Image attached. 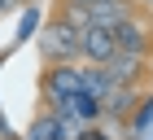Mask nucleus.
Returning <instances> with one entry per match:
<instances>
[{"instance_id": "f8f14e48", "label": "nucleus", "mask_w": 153, "mask_h": 140, "mask_svg": "<svg viewBox=\"0 0 153 140\" xmlns=\"http://www.w3.org/2000/svg\"><path fill=\"white\" fill-rule=\"evenodd\" d=\"M79 140H109V136H101V131H92V127H83V131H79Z\"/></svg>"}, {"instance_id": "1a4fd4ad", "label": "nucleus", "mask_w": 153, "mask_h": 140, "mask_svg": "<svg viewBox=\"0 0 153 140\" xmlns=\"http://www.w3.org/2000/svg\"><path fill=\"white\" fill-rule=\"evenodd\" d=\"M31 140H66V118H57L53 109L35 118V127H31Z\"/></svg>"}, {"instance_id": "6e6552de", "label": "nucleus", "mask_w": 153, "mask_h": 140, "mask_svg": "<svg viewBox=\"0 0 153 140\" xmlns=\"http://www.w3.org/2000/svg\"><path fill=\"white\" fill-rule=\"evenodd\" d=\"M131 101H136V92H131V88H109V92L101 96V114H109V118H127V114H131Z\"/></svg>"}, {"instance_id": "ddd939ff", "label": "nucleus", "mask_w": 153, "mask_h": 140, "mask_svg": "<svg viewBox=\"0 0 153 140\" xmlns=\"http://www.w3.org/2000/svg\"><path fill=\"white\" fill-rule=\"evenodd\" d=\"M13 4H18V0H0V13H9V9H13Z\"/></svg>"}, {"instance_id": "423d86ee", "label": "nucleus", "mask_w": 153, "mask_h": 140, "mask_svg": "<svg viewBox=\"0 0 153 140\" xmlns=\"http://www.w3.org/2000/svg\"><path fill=\"white\" fill-rule=\"evenodd\" d=\"M140 66H144V57H136V53H114V57L105 61V74H109L114 88H136Z\"/></svg>"}, {"instance_id": "39448f33", "label": "nucleus", "mask_w": 153, "mask_h": 140, "mask_svg": "<svg viewBox=\"0 0 153 140\" xmlns=\"http://www.w3.org/2000/svg\"><path fill=\"white\" fill-rule=\"evenodd\" d=\"M114 44H118V53H136V57H144L149 44H153V35H149V26H144V22L123 18V22L114 26Z\"/></svg>"}, {"instance_id": "f03ea898", "label": "nucleus", "mask_w": 153, "mask_h": 140, "mask_svg": "<svg viewBox=\"0 0 153 140\" xmlns=\"http://www.w3.org/2000/svg\"><path fill=\"white\" fill-rule=\"evenodd\" d=\"M48 101H57V96H70V92H83V66L79 61H61V66H48L44 79H39Z\"/></svg>"}, {"instance_id": "9b49d317", "label": "nucleus", "mask_w": 153, "mask_h": 140, "mask_svg": "<svg viewBox=\"0 0 153 140\" xmlns=\"http://www.w3.org/2000/svg\"><path fill=\"white\" fill-rule=\"evenodd\" d=\"M149 118H153V96H149V101H144V109H140V114L131 118V131H140V127H149Z\"/></svg>"}, {"instance_id": "20e7f679", "label": "nucleus", "mask_w": 153, "mask_h": 140, "mask_svg": "<svg viewBox=\"0 0 153 140\" xmlns=\"http://www.w3.org/2000/svg\"><path fill=\"white\" fill-rule=\"evenodd\" d=\"M48 105H53L57 118H66V123L79 118L83 127H92L96 118H101V101H96L92 92H70V96H57V101H48Z\"/></svg>"}, {"instance_id": "7ed1b4c3", "label": "nucleus", "mask_w": 153, "mask_h": 140, "mask_svg": "<svg viewBox=\"0 0 153 140\" xmlns=\"http://www.w3.org/2000/svg\"><path fill=\"white\" fill-rule=\"evenodd\" d=\"M114 53H118L114 31H105V26H83L79 31V57L88 61V66H105Z\"/></svg>"}, {"instance_id": "9d476101", "label": "nucleus", "mask_w": 153, "mask_h": 140, "mask_svg": "<svg viewBox=\"0 0 153 140\" xmlns=\"http://www.w3.org/2000/svg\"><path fill=\"white\" fill-rule=\"evenodd\" d=\"M114 83H109V74H105V66H83V92H92L96 101L109 92Z\"/></svg>"}, {"instance_id": "f257e3e1", "label": "nucleus", "mask_w": 153, "mask_h": 140, "mask_svg": "<svg viewBox=\"0 0 153 140\" xmlns=\"http://www.w3.org/2000/svg\"><path fill=\"white\" fill-rule=\"evenodd\" d=\"M39 57L48 66H61V61H79V26H70L66 18H53L39 35Z\"/></svg>"}, {"instance_id": "0eeeda50", "label": "nucleus", "mask_w": 153, "mask_h": 140, "mask_svg": "<svg viewBox=\"0 0 153 140\" xmlns=\"http://www.w3.org/2000/svg\"><path fill=\"white\" fill-rule=\"evenodd\" d=\"M123 18H131V4H127V0H96V4H88V26L114 31Z\"/></svg>"}, {"instance_id": "4468645a", "label": "nucleus", "mask_w": 153, "mask_h": 140, "mask_svg": "<svg viewBox=\"0 0 153 140\" xmlns=\"http://www.w3.org/2000/svg\"><path fill=\"white\" fill-rule=\"evenodd\" d=\"M70 4H83V9H88V4H96V0H70Z\"/></svg>"}]
</instances>
